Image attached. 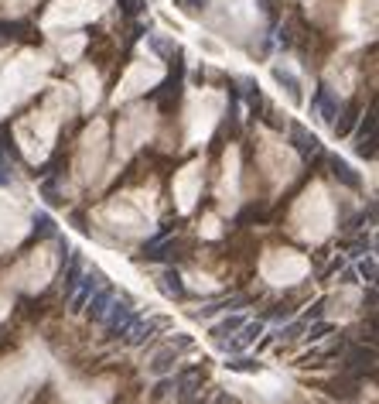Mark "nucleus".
Wrapping results in <instances>:
<instances>
[{
	"label": "nucleus",
	"mask_w": 379,
	"mask_h": 404,
	"mask_svg": "<svg viewBox=\"0 0 379 404\" xmlns=\"http://www.w3.org/2000/svg\"><path fill=\"white\" fill-rule=\"evenodd\" d=\"M175 4L185 11V14H188V18H199V14L208 11V4H212V0H175Z\"/></svg>",
	"instance_id": "dca6fc26"
},
{
	"label": "nucleus",
	"mask_w": 379,
	"mask_h": 404,
	"mask_svg": "<svg viewBox=\"0 0 379 404\" xmlns=\"http://www.w3.org/2000/svg\"><path fill=\"white\" fill-rule=\"evenodd\" d=\"M355 120H359V103H349V107L338 113V124H335V134L338 137H349L355 127Z\"/></svg>",
	"instance_id": "f8f14e48"
},
{
	"label": "nucleus",
	"mask_w": 379,
	"mask_h": 404,
	"mask_svg": "<svg viewBox=\"0 0 379 404\" xmlns=\"http://www.w3.org/2000/svg\"><path fill=\"white\" fill-rule=\"evenodd\" d=\"M11 178H14V171H11V164L0 158V185H11Z\"/></svg>",
	"instance_id": "412c9836"
},
{
	"label": "nucleus",
	"mask_w": 379,
	"mask_h": 404,
	"mask_svg": "<svg viewBox=\"0 0 379 404\" xmlns=\"http://www.w3.org/2000/svg\"><path fill=\"white\" fill-rule=\"evenodd\" d=\"M113 298H117V295H113V288H106V285H102V288H96V292L89 295V301H86L82 308L89 312V319H96V322H102V315L109 312Z\"/></svg>",
	"instance_id": "423d86ee"
},
{
	"label": "nucleus",
	"mask_w": 379,
	"mask_h": 404,
	"mask_svg": "<svg viewBox=\"0 0 379 404\" xmlns=\"http://www.w3.org/2000/svg\"><path fill=\"white\" fill-rule=\"evenodd\" d=\"M243 322H246L243 315H229V312H226V319H222V322L212 325V339H226V336H232V332H236Z\"/></svg>",
	"instance_id": "ddd939ff"
},
{
	"label": "nucleus",
	"mask_w": 379,
	"mask_h": 404,
	"mask_svg": "<svg viewBox=\"0 0 379 404\" xmlns=\"http://www.w3.org/2000/svg\"><path fill=\"white\" fill-rule=\"evenodd\" d=\"M291 141H294V148L301 151V158H318V151H321V141L314 134H307L304 127H291Z\"/></svg>",
	"instance_id": "1a4fd4ad"
},
{
	"label": "nucleus",
	"mask_w": 379,
	"mask_h": 404,
	"mask_svg": "<svg viewBox=\"0 0 379 404\" xmlns=\"http://www.w3.org/2000/svg\"><path fill=\"white\" fill-rule=\"evenodd\" d=\"M120 7H124V14L126 18H137V14H144V0H120Z\"/></svg>",
	"instance_id": "6ab92c4d"
},
{
	"label": "nucleus",
	"mask_w": 379,
	"mask_h": 404,
	"mask_svg": "<svg viewBox=\"0 0 379 404\" xmlns=\"http://www.w3.org/2000/svg\"><path fill=\"white\" fill-rule=\"evenodd\" d=\"M328 332H331V322H318V325L307 322L304 325V339H307V343H321Z\"/></svg>",
	"instance_id": "2eb2a0df"
},
{
	"label": "nucleus",
	"mask_w": 379,
	"mask_h": 404,
	"mask_svg": "<svg viewBox=\"0 0 379 404\" xmlns=\"http://www.w3.org/2000/svg\"><path fill=\"white\" fill-rule=\"evenodd\" d=\"M192 350V336H185V332H178L175 339H168L161 350L151 356V363H147V370H151L154 377H164L171 367H175L178 360H181V353Z\"/></svg>",
	"instance_id": "f257e3e1"
},
{
	"label": "nucleus",
	"mask_w": 379,
	"mask_h": 404,
	"mask_svg": "<svg viewBox=\"0 0 379 404\" xmlns=\"http://www.w3.org/2000/svg\"><path fill=\"white\" fill-rule=\"evenodd\" d=\"M34 233H38V237H55V223H51L48 213L34 216Z\"/></svg>",
	"instance_id": "a211bd4d"
},
{
	"label": "nucleus",
	"mask_w": 379,
	"mask_h": 404,
	"mask_svg": "<svg viewBox=\"0 0 379 404\" xmlns=\"http://www.w3.org/2000/svg\"><path fill=\"white\" fill-rule=\"evenodd\" d=\"M359 278H366V285H376V257L369 254L366 261H359V268H355Z\"/></svg>",
	"instance_id": "f3484780"
},
{
	"label": "nucleus",
	"mask_w": 379,
	"mask_h": 404,
	"mask_svg": "<svg viewBox=\"0 0 379 404\" xmlns=\"http://www.w3.org/2000/svg\"><path fill=\"white\" fill-rule=\"evenodd\" d=\"M328 168H331V175H335V178H338V182H342L345 189H359V185H362V178L355 175V168H352L349 162H345V158L331 155V158H328Z\"/></svg>",
	"instance_id": "6e6552de"
},
{
	"label": "nucleus",
	"mask_w": 379,
	"mask_h": 404,
	"mask_svg": "<svg viewBox=\"0 0 379 404\" xmlns=\"http://www.w3.org/2000/svg\"><path fill=\"white\" fill-rule=\"evenodd\" d=\"M96 288H102V274L100 271H82L76 292H72V312H82V305L89 301V295H93Z\"/></svg>",
	"instance_id": "7ed1b4c3"
},
{
	"label": "nucleus",
	"mask_w": 379,
	"mask_h": 404,
	"mask_svg": "<svg viewBox=\"0 0 379 404\" xmlns=\"http://www.w3.org/2000/svg\"><path fill=\"white\" fill-rule=\"evenodd\" d=\"M274 79H277L280 86L291 93V100H294V103H301V79H298L291 69H284V65H274Z\"/></svg>",
	"instance_id": "9d476101"
},
{
	"label": "nucleus",
	"mask_w": 379,
	"mask_h": 404,
	"mask_svg": "<svg viewBox=\"0 0 379 404\" xmlns=\"http://www.w3.org/2000/svg\"><path fill=\"white\" fill-rule=\"evenodd\" d=\"M41 192H45V199H48L51 206H58V202H62V195H58V185H55V182H45Z\"/></svg>",
	"instance_id": "aec40b11"
},
{
	"label": "nucleus",
	"mask_w": 379,
	"mask_h": 404,
	"mask_svg": "<svg viewBox=\"0 0 379 404\" xmlns=\"http://www.w3.org/2000/svg\"><path fill=\"white\" fill-rule=\"evenodd\" d=\"M376 367V353L373 350H355L345 356V367H342V374H352V377H359V374H366V370H373Z\"/></svg>",
	"instance_id": "0eeeda50"
},
{
	"label": "nucleus",
	"mask_w": 379,
	"mask_h": 404,
	"mask_svg": "<svg viewBox=\"0 0 379 404\" xmlns=\"http://www.w3.org/2000/svg\"><path fill=\"white\" fill-rule=\"evenodd\" d=\"M311 110L318 113V120H321V124H335V117H338V100L331 96V89L321 86V89L314 93V100H311Z\"/></svg>",
	"instance_id": "39448f33"
},
{
	"label": "nucleus",
	"mask_w": 379,
	"mask_h": 404,
	"mask_svg": "<svg viewBox=\"0 0 379 404\" xmlns=\"http://www.w3.org/2000/svg\"><path fill=\"white\" fill-rule=\"evenodd\" d=\"M168 319H133V322L126 325V332H124V343L126 346H144L147 339H154V332H161V329H168Z\"/></svg>",
	"instance_id": "f03ea898"
},
{
	"label": "nucleus",
	"mask_w": 379,
	"mask_h": 404,
	"mask_svg": "<svg viewBox=\"0 0 379 404\" xmlns=\"http://www.w3.org/2000/svg\"><path fill=\"white\" fill-rule=\"evenodd\" d=\"M147 48H151L154 55H161V58H175L178 41L175 38H168V34H147Z\"/></svg>",
	"instance_id": "9b49d317"
},
{
	"label": "nucleus",
	"mask_w": 379,
	"mask_h": 404,
	"mask_svg": "<svg viewBox=\"0 0 379 404\" xmlns=\"http://www.w3.org/2000/svg\"><path fill=\"white\" fill-rule=\"evenodd\" d=\"M239 305H246V298H243V295L215 298V301H205V305H199V308H192L188 315H192V319H212V315H219V312H232V308H239Z\"/></svg>",
	"instance_id": "20e7f679"
},
{
	"label": "nucleus",
	"mask_w": 379,
	"mask_h": 404,
	"mask_svg": "<svg viewBox=\"0 0 379 404\" xmlns=\"http://www.w3.org/2000/svg\"><path fill=\"white\" fill-rule=\"evenodd\" d=\"M161 292H164L168 298L185 295V285H181V278H178L175 271H164V274H161Z\"/></svg>",
	"instance_id": "4468645a"
}]
</instances>
